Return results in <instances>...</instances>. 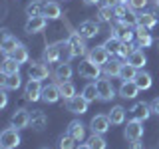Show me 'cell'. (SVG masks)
<instances>
[{"instance_id": "ab89813d", "label": "cell", "mask_w": 159, "mask_h": 149, "mask_svg": "<svg viewBox=\"0 0 159 149\" xmlns=\"http://www.w3.org/2000/svg\"><path fill=\"white\" fill-rule=\"evenodd\" d=\"M42 12H44V4L38 2V0H34V2H30L28 6H26V16H28V18H32V16H42Z\"/></svg>"}, {"instance_id": "ffe728a7", "label": "cell", "mask_w": 159, "mask_h": 149, "mask_svg": "<svg viewBox=\"0 0 159 149\" xmlns=\"http://www.w3.org/2000/svg\"><path fill=\"white\" fill-rule=\"evenodd\" d=\"M68 133L76 139V141L82 143L84 137H86V125H84L80 119H74V121H70V125H68Z\"/></svg>"}, {"instance_id": "cb8c5ba5", "label": "cell", "mask_w": 159, "mask_h": 149, "mask_svg": "<svg viewBox=\"0 0 159 149\" xmlns=\"http://www.w3.org/2000/svg\"><path fill=\"white\" fill-rule=\"evenodd\" d=\"M121 68H123V64L119 62V60H109L106 66H102L103 76H107V78H116V76L119 78V74H121Z\"/></svg>"}, {"instance_id": "4316f807", "label": "cell", "mask_w": 159, "mask_h": 149, "mask_svg": "<svg viewBox=\"0 0 159 149\" xmlns=\"http://www.w3.org/2000/svg\"><path fill=\"white\" fill-rule=\"evenodd\" d=\"M30 125L36 129V131H42V129L48 125V117H46V113L40 111V109L32 111V121H30Z\"/></svg>"}, {"instance_id": "1f68e13d", "label": "cell", "mask_w": 159, "mask_h": 149, "mask_svg": "<svg viewBox=\"0 0 159 149\" xmlns=\"http://www.w3.org/2000/svg\"><path fill=\"white\" fill-rule=\"evenodd\" d=\"M20 86H22V78H20V74L4 76V79H2V89H18Z\"/></svg>"}, {"instance_id": "9c48e42d", "label": "cell", "mask_w": 159, "mask_h": 149, "mask_svg": "<svg viewBox=\"0 0 159 149\" xmlns=\"http://www.w3.org/2000/svg\"><path fill=\"white\" fill-rule=\"evenodd\" d=\"M88 99L84 97V96H74V97H70L66 99V109L68 111H72V113H78V115H82V113H86L88 111Z\"/></svg>"}, {"instance_id": "b9f144b4", "label": "cell", "mask_w": 159, "mask_h": 149, "mask_svg": "<svg viewBox=\"0 0 159 149\" xmlns=\"http://www.w3.org/2000/svg\"><path fill=\"white\" fill-rule=\"evenodd\" d=\"M133 50H135V46H133L131 42H129V44H121V48H119V54H117V56L123 58V60H127V56L133 52Z\"/></svg>"}, {"instance_id": "e575fe53", "label": "cell", "mask_w": 159, "mask_h": 149, "mask_svg": "<svg viewBox=\"0 0 159 149\" xmlns=\"http://www.w3.org/2000/svg\"><path fill=\"white\" fill-rule=\"evenodd\" d=\"M155 24H157V18H155V14H151V12L139 14V16H137V26H143V28H149V30H151Z\"/></svg>"}, {"instance_id": "ac0fdd59", "label": "cell", "mask_w": 159, "mask_h": 149, "mask_svg": "<svg viewBox=\"0 0 159 149\" xmlns=\"http://www.w3.org/2000/svg\"><path fill=\"white\" fill-rule=\"evenodd\" d=\"M18 44H20V42L8 32V30H2V44H0V50L4 52V56H10V54L16 50Z\"/></svg>"}, {"instance_id": "9a60e30c", "label": "cell", "mask_w": 159, "mask_h": 149, "mask_svg": "<svg viewBox=\"0 0 159 149\" xmlns=\"http://www.w3.org/2000/svg\"><path fill=\"white\" fill-rule=\"evenodd\" d=\"M28 76H30V79H40V82L46 79L50 76V70L46 66V62H32V66L28 70Z\"/></svg>"}, {"instance_id": "5bb4252c", "label": "cell", "mask_w": 159, "mask_h": 149, "mask_svg": "<svg viewBox=\"0 0 159 149\" xmlns=\"http://www.w3.org/2000/svg\"><path fill=\"white\" fill-rule=\"evenodd\" d=\"M129 113H131V119H139V121H145L149 119L151 115V103H145V102H137L135 106L129 109Z\"/></svg>"}, {"instance_id": "8fae6325", "label": "cell", "mask_w": 159, "mask_h": 149, "mask_svg": "<svg viewBox=\"0 0 159 149\" xmlns=\"http://www.w3.org/2000/svg\"><path fill=\"white\" fill-rule=\"evenodd\" d=\"M109 56H111V54L107 52V48L103 46H96V48H92L88 52V60H92L93 64H98V66H106V64L109 62Z\"/></svg>"}, {"instance_id": "e0dca14e", "label": "cell", "mask_w": 159, "mask_h": 149, "mask_svg": "<svg viewBox=\"0 0 159 149\" xmlns=\"http://www.w3.org/2000/svg\"><path fill=\"white\" fill-rule=\"evenodd\" d=\"M92 133H99V135H103V133L109 131V127H111V121H109L107 115H96L92 119Z\"/></svg>"}, {"instance_id": "f35d334b", "label": "cell", "mask_w": 159, "mask_h": 149, "mask_svg": "<svg viewBox=\"0 0 159 149\" xmlns=\"http://www.w3.org/2000/svg\"><path fill=\"white\" fill-rule=\"evenodd\" d=\"M76 139H74L70 133H66V135H60V139H58V149H76L78 145H76Z\"/></svg>"}, {"instance_id": "bcb514c9", "label": "cell", "mask_w": 159, "mask_h": 149, "mask_svg": "<svg viewBox=\"0 0 159 149\" xmlns=\"http://www.w3.org/2000/svg\"><path fill=\"white\" fill-rule=\"evenodd\" d=\"M129 149H143V143H141V139H137V141H131V145H129Z\"/></svg>"}, {"instance_id": "7bdbcfd3", "label": "cell", "mask_w": 159, "mask_h": 149, "mask_svg": "<svg viewBox=\"0 0 159 149\" xmlns=\"http://www.w3.org/2000/svg\"><path fill=\"white\" fill-rule=\"evenodd\" d=\"M147 2L149 0H129V6H131L133 10H141V8L147 6Z\"/></svg>"}, {"instance_id": "3957f363", "label": "cell", "mask_w": 159, "mask_h": 149, "mask_svg": "<svg viewBox=\"0 0 159 149\" xmlns=\"http://www.w3.org/2000/svg\"><path fill=\"white\" fill-rule=\"evenodd\" d=\"M20 129L16 127H6L2 133H0V147L2 149H16L20 145Z\"/></svg>"}, {"instance_id": "5b68a950", "label": "cell", "mask_w": 159, "mask_h": 149, "mask_svg": "<svg viewBox=\"0 0 159 149\" xmlns=\"http://www.w3.org/2000/svg\"><path fill=\"white\" fill-rule=\"evenodd\" d=\"M111 36H116L119 38L123 44H129L133 40V36H135V32L131 30V26H127V24H123V22H113L111 24Z\"/></svg>"}, {"instance_id": "74e56055", "label": "cell", "mask_w": 159, "mask_h": 149, "mask_svg": "<svg viewBox=\"0 0 159 149\" xmlns=\"http://www.w3.org/2000/svg\"><path fill=\"white\" fill-rule=\"evenodd\" d=\"M121 44H123V42H121L119 38L109 36L106 42H103V46L107 48V52H109V54H116V56H117V54H119V48H121Z\"/></svg>"}, {"instance_id": "d4e9b609", "label": "cell", "mask_w": 159, "mask_h": 149, "mask_svg": "<svg viewBox=\"0 0 159 149\" xmlns=\"http://www.w3.org/2000/svg\"><path fill=\"white\" fill-rule=\"evenodd\" d=\"M42 16H46L48 20H58L62 16V8L58 2H44V12Z\"/></svg>"}, {"instance_id": "ee69618b", "label": "cell", "mask_w": 159, "mask_h": 149, "mask_svg": "<svg viewBox=\"0 0 159 149\" xmlns=\"http://www.w3.org/2000/svg\"><path fill=\"white\" fill-rule=\"evenodd\" d=\"M8 103V96H6V89H2V93H0V107H6Z\"/></svg>"}, {"instance_id": "d6a6232c", "label": "cell", "mask_w": 159, "mask_h": 149, "mask_svg": "<svg viewBox=\"0 0 159 149\" xmlns=\"http://www.w3.org/2000/svg\"><path fill=\"white\" fill-rule=\"evenodd\" d=\"M58 88H60V93H62L64 99H70L76 96V86H74L70 79H66V82H58Z\"/></svg>"}, {"instance_id": "f6af8a7d", "label": "cell", "mask_w": 159, "mask_h": 149, "mask_svg": "<svg viewBox=\"0 0 159 149\" xmlns=\"http://www.w3.org/2000/svg\"><path fill=\"white\" fill-rule=\"evenodd\" d=\"M151 111H153V113H157V115H159V97H155V99L151 102Z\"/></svg>"}, {"instance_id": "4fadbf2b", "label": "cell", "mask_w": 159, "mask_h": 149, "mask_svg": "<svg viewBox=\"0 0 159 149\" xmlns=\"http://www.w3.org/2000/svg\"><path fill=\"white\" fill-rule=\"evenodd\" d=\"M42 84H40V79H28L26 88H24V96H26L28 102H38V99H42Z\"/></svg>"}, {"instance_id": "8992f818", "label": "cell", "mask_w": 159, "mask_h": 149, "mask_svg": "<svg viewBox=\"0 0 159 149\" xmlns=\"http://www.w3.org/2000/svg\"><path fill=\"white\" fill-rule=\"evenodd\" d=\"M102 66H98V64H93L92 60H84V62H80V66H78V74L82 78H86V79H98L99 78V70Z\"/></svg>"}, {"instance_id": "277c9868", "label": "cell", "mask_w": 159, "mask_h": 149, "mask_svg": "<svg viewBox=\"0 0 159 149\" xmlns=\"http://www.w3.org/2000/svg\"><path fill=\"white\" fill-rule=\"evenodd\" d=\"M96 86H98V99L99 102H109V99L116 97V88L111 86V82H109L107 76L98 78Z\"/></svg>"}, {"instance_id": "ba28073f", "label": "cell", "mask_w": 159, "mask_h": 149, "mask_svg": "<svg viewBox=\"0 0 159 149\" xmlns=\"http://www.w3.org/2000/svg\"><path fill=\"white\" fill-rule=\"evenodd\" d=\"M123 135L125 139L129 141H137V139L143 137V121H139V119H131V121H127L125 129H123Z\"/></svg>"}, {"instance_id": "603a6c76", "label": "cell", "mask_w": 159, "mask_h": 149, "mask_svg": "<svg viewBox=\"0 0 159 149\" xmlns=\"http://www.w3.org/2000/svg\"><path fill=\"white\" fill-rule=\"evenodd\" d=\"M145 62H147V58H145V54L141 52V50H133L131 54L127 56L125 60V64H129V66H133V68H137V70H141L143 66H145Z\"/></svg>"}, {"instance_id": "7dc6e473", "label": "cell", "mask_w": 159, "mask_h": 149, "mask_svg": "<svg viewBox=\"0 0 159 149\" xmlns=\"http://www.w3.org/2000/svg\"><path fill=\"white\" fill-rule=\"evenodd\" d=\"M76 149H92V147H89V145H88V143H80V145H78Z\"/></svg>"}, {"instance_id": "83f0119b", "label": "cell", "mask_w": 159, "mask_h": 149, "mask_svg": "<svg viewBox=\"0 0 159 149\" xmlns=\"http://www.w3.org/2000/svg\"><path fill=\"white\" fill-rule=\"evenodd\" d=\"M58 82H66V79L72 78V66L68 62H62V64H56V72H54Z\"/></svg>"}, {"instance_id": "484cf974", "label": "cell", "mask_w": 159, "mask_h": 149, "mask_svg": "<svg viewBox=\"0 0 159 149\" xmlns=\"http://www.w3.org/2000/svg\"><path fill=\"white\" fill-rule=\"evenodd\" d=\"M107 117H109V121H111V125H121V123L125 121V109L121 106H113L109 109Z\"/></svg>"}, {"instance_id": "d6986e66", "label": "cell", "mask_w": 159, "mask_h": 149, "mask_svg": "<svg viewBox=\"0 0 159 149\" xmlns=\"http://www.w3.org/2000/svg\"><path fill=\"white\" fill-rule=\"evenodd\" d=\"M60 97H62V93H60L58 84H48L42 89V102H46V103H56Z\"/></svg>"}, {"instance_id": "7a4b0ae2", "label": "cell", "mask_w": 159, "mask_h": 149, "mask_svg": "<svg viewBox=\"0 0 159 149\" xmlns=\"http://www.w3.org/2000/svg\"><path fill=\"white\" fill-rule=\"evenodd\" d=\"M113 10H116L117 22H123V24H127V26H137V14L133 12V8L129 6V4H116Z\"/></svg>"}, {"instance_id": "60d3db41", "label": "cell", "mask_w": 159, "mask_h": 149, "mask_svg": "<svg viewBox=\"0 0 159 149\" xmlns=\"http://www.w3.org/2000/svg\"><path fill=\"white\" fill-rule=\"evenodd\" d=\"M82 96L86 97L88 102H96L98 99V86L96 84H88V86L82 89Z\"/></svg>"}, {"instance_id": "c3c4849f", "label": "cell", "mask_w": 159, "mask_h": 149, "mask_svg": "<svg viewBox=\"0 0 159 149\" xmlns=\"http://www.w3.org/2000/svg\"><path fill=\"white\" fill-rule=\"evenodd\" d=\"M84 2H86V4H98L99 0H84Z\"/></svg>"}, {"instance_id": "44dd1931", "label": "cell", "mask_w": 159, "mask_h": 149, "mask_svg": "<svg viewBox=\"0 0 159 149\" xmlns=\"http://www.w3.org/2000/svg\"><path fill=\"white\" fill-rule=\"evenodd\" d=\"M0 72H2V76H14V74H20V64L12 56H6L4 62H2V66H0Z\"/></svg>"}, {"instance_id": "4dcf8cb0", "label": "cell", "mask_w": 159, "mask_h": 149, "mask_svg": "<svg viewBox=\"0 0 159 149\" xmlns=\"http://www.w3.org/2000/svg\"><path fill=\"white\" fill-rule=\"evenodd\" d=\"M133 82L137 84L139 89H149V88H151V84H153V79H151V74H147V72H143V70H139Z\"/></svg>"}, {"instance_id": "7402d4cb", "label": "cell", "mask_w": 159, "mask_h": 149, "mask_svg": "<svg viewBox=\"0 0 159 149\" xmlns=\"http://www.w3.org/2000/svg\"><path fill=\"white\" fill-rule=\"evenodd\" d=\"M141 92V89L137 88L135 82H121V86H119V96L125 97V99H133L137 97V93Z\"/></svg>"}, {"instance_id": "836d02e7", "label": "cell", "mask_w": 159, "mask_h": 149, "mask_svg": "<svg viewBox=\"0 0 159 149\" xmlns=\"http://www.w3.org/2000/svg\"><path fill=\"white\" fill-rule=\"evenodd\" d=\"M10 56H12L14 60H16L18 64H26L28 60H30V54H28V48L24 46V44H18L16 46V50H14L12 54H10Z\"/></svg>"}, {"instance_id": "681fc988", "label": "cell", "mask_w": 159, "mask_h": 149, "mask_svg": "<svg viewBox=\"0 0 159 149\" xmlns=\"http://www.w3.org/2000/svg\"><path fill=\"white\" fill-rule=\"evenodd\" d=\"M155 4H157V6H159V0H155Z\"/></svg>"}, {"instance_id": "d590c367", "label": "cell", "mask_w": 159, "mask_h": 149, "mask_svg": "<svg viewBox=\"0 0 159 149\" xmlns=\"http://www.w3.org/2000/svg\"><path fill=\"white\" fill-rule=\"evenodd\" d=\"M137 72H139L137 68L129 66V64H123V68H121V74H119V78H121V82H133V79H135V76H137Z\"/></svg>"}, {"instance_id": "30bf717a", "label": "cell", "mask_w": 159, "mask_h": 149, "mask_svg": "<svg viewBox=\"0 0 159 149\" xmlns=\"http://www.w3.org/2000/svg\"><path fill=\"white\" fill-rule=\"evenodd\" d=\"M30 121H32V113L26 111V109H18V111H14L12 117H10V125L16 127V129L30 127Z\"/></svg>"}, {"instance_id": "6da1fadb", "label": "cell", "mask_w": 159, "mask_h": 149, "mask_svg": "<svg viewBox=\"0 0 159 149\" xmlns=\"http://www.w3.org/2000/svg\"><path fill=\"white\" fill-rule=\"evenodd\" d=\"M44 62L46 64H62V62H70L72 60V50H70L68 40H62V42H54L46 46L42 54Z\"/></svg>"}, {"instance_id": "f1b7e54d", "label": "cell", "mask_w": 159, "mask_h": 149, "mask_svg": "<svg viewBox=\"0 0 159 149\" xmlns=\"http://www.w3.org/2000/svg\"><path fill=\"white\" fill-rule=\"evenodd\" d=\"M135 36H137V44H139V46H143V48H147V46H151V44H153V38H151V34H149V28L137 26Z\"/></svg>"}, {"instance_id": "7c38bea8", "label": "cell", "mask_w": 159, "mask_h": 149, "mask_svg": "<svg viewBox=\"0 0 159 149\" xmlns=\"http://www.w3.org/2000/svg\"><path fill=\"white\" fill-rule=\"evenodd\" d=\"M46 26H48V18L46 16H32V18L26 20V24H24V32L26 34H38Z\"/></svg>"}, {"instance_id": "f546056e", "label": "cell", "mask_w": 159, "mask_h": 149, "mask_svg": "<svg viewBox=\"0 0 159 149\" xmlns=\"http://www.w3.org/2000/svg\"><path fill=\"white\" fill-rule=\"evenodd\" d=\"M98 18H99V22H107V24H111V22H113V18H116V10H113L111 4H103V6H99Z\"/></svg>"}, {"instance_id": "8d00e7d4", "label": "cell", "mask_w": 159, "mask_h": 149, "mask_svg": "<svg viewBox=\"0 0 159 149\" xmlns=\"http://www.w3.org/2000/svg\"><path fill=\"white\" fill-rule=\"evenodd\" d=\"M88 145L92 149H106L107 143H106V139H103V135H99V133H92V135L88 137Z\"/></svg>"}, {"instance_id": "f907efd6", "label": "cell", "mask_w": 159, "mask_h": 149, "mask_svg": "<svg viewBox=\"0 0 159 149\" xmlns=\"http://www.w3.org/2000/svg\"><path fill=\"white\" fill-rule=\"evenodd\" d=\"M44 149H48V147H44Z\"/></svg>"}, {"instance_id": "52a82bcc", "label": "cell", "mask_w": 159, "mask_h": 149, "mask_svg": "<svg viewBox=\"0 0 159 149\" xmlns=\"http://www.w3.org/2000/svg\"><path fill=\"white\" fill-rule=\"evenodd\" d=\"M86 38L80 36V32H72L68 36V44H70V50H72V58H80L86 54Z\"/></svg>"}, {"instance_id": "2e32d148", "label": "cell", "mask_w": 159, "mask_h": 149, "mask_svg": "<svg viewBox=\"0 0 159 149\" xmlns=\"http://www.w3.org/2000/svg\"><path fill=\"white\" fill-rule=\"evenodd\" d=\"M78 32H80V36L82 38H96L98 34H99V24L98 22H93V20H86V22H82L80 24V28H78Z\"/></svg>"}]
</instances>
